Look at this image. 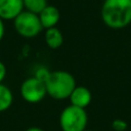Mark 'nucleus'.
I'll use <instances>...</instances> for the list:
<instances>
[{
    "mask_svg": "<svg viewBox=\"0 0 131 131\" xmlns=\"http://www.w3.org/2000/svg\"><path fill=\"white\" fill-rule=\"evenodd\" d=\"M101 19L111 29H123L131 24V0H104Z\"/></svg>",
    "mask_w": 131,
    "mask_h": 131,
    "instance_id": "nucleus-1",
    "label": "nucleus"
},
{
    "mask_svg": "<svg viewBox=\"0 0 131 131\" xmlns=\"http://www.w3.org/2000/svg\"><path fill=\"white\" fill-rule=\"evenodd\" d=\"M44 83L47 94L58 100L69 98L77 86L74 76L71 73L61 70L48 73Z\"/></svg>",
    "mask_w": 131,
    "mask_h": 131,
    "instance_id": "nucleus-2",
    "label": "nucleus"
},
{
    "mask_svg": "<svg viewBox=\"0 0 131 131\" xmlns=\"http://www.w3.org/2000/svg\"><path fill=\"white\" fill-rule=\"evenodd\" d=\"M88 116L85 108L72 104L64 107L59 116V126L62 131H83L86 129Z\"/></svg>",
    "mask_w": 131,
    "mask_h": 131,
    "instance_id": "nucleus-3",
    "label": "nucleus"
},
{
    "mask_svg": "<svg viewBox=\"0 0 131 131\" xmlns=\"http://www.w3.org/2000/svg\"><path fill=\"white\" fill-rule=\"evenodd\" d=\"M13 26L18 35L24 38H34L43 30L39 16L24 10L13 19Z\"/></svg>",
    "mask_w": 131,
    "mask_h": 131,
    "instance_id": "nucleus-4",
    "label": "nucleus"
},
{
    "mask_svg": "<svg viewBox=\"0 0 131 131\" xmlns=\"http://www.w3.org/2000/svg\"><path fill=\"white\" fill-rule=\"evenodd\" d=\"M20 96L29 103H38L46 96V87L44 81L37 77L26 79L20 85Z\"/></svg>",
    "mask_w": 131,
    "mask_h": 131,
    "instance_id": "nucleus-5",
    "label": "nucleus"
},
{
    "mask_svg": "<svg viewBox=\"0 0 131 131\" xmlns=\"http://www.w3.org/2000/svg\"><path fill=\"white\" fill-rule=\"evenodd\" d=\"M24 10L23 0H0V18L2 20H13Z\"/></svg>",
    "mask_w": 131,
    "mask_h": 131,
    "instance_id": "nucleus-6",
    "label": "nucleus"
},
{
    "mask_svg": "<svg viewBox=\"0 0 131 131\" xmlns=\"http://www.w3.org/2000/svg\"><path fill=\"white\" fill-rule=\"evenodd\" d=\"M69 99L72 105L85 108L90 104L91 99H92V94H91V91L87 87L76 86L73 92L71 93Z\"/></svg>",
    "mask_w": 131,
    "mask_h": 131,
    "instance_id": "nucleus-7",
    "label": "nucleus"
},
{
    "mask_svg": "<svg viewBox=\"0 0 131 131\" xmlns=\"http://www.w3.org/2000/svg\"><path fill=\"white\" fill-rule=\"evenodd\" d=\"M38 16H39L40 23L42 25V28L47 30V29L56 27V25L60 18V12L56 6L48 4L38 14Z\"/></svg>",
    "mask_w": 131,
    "mask_h": 131,
    "instance_id": "nucleus-8",
    "label": "nucleus"
},
{
    "mask_svg": "<svg viewBox=\"0 0 131 131\" xmlns=\"http://www.w3.org/2000/svg\"><path fill=\"white\" fill-rule=\"evenodd\" d=\"M44 39H45L46 45H47L49 48H51V49H57V48H59V47L62 45V43H63V36H62V33H61L60 30L57 29L56 27L47 29V30L45 31Z\"/></svg>",
    "mask_w": 131,
    "mask_h": 131,
    "instance_id": "nucleus-9",
    "label": "nucleus"
},
{
    "mask_svg": "<svg viewBox=\"0 0 131 131\" xmlns=\"http://www.w3.org/2000/svg\"><path fill=\"white\" fill-rule=\"evenodd\" d=\"M13 101L11 90L4 84H0V113L7 111Z\"/></svg>",
    "mask_w": 131,
    "mask_h": 131,
    "instance_id": "nucleus-10",
    "label": "nucleus"
},
{
    "mask_svg": "<svg viewBox=\"0 0 131 131\" xmlns=\"http://www.w3.org/2000/svg\"><path fill=\"white\" fill-rule=\"evenodd\" d=\"M23 4L25 10L38 15L48 5V2L47 0H23Z\"/></svg>",
    "mask_w": 131,
    "mask_h": 131,
    "instance_id": "nucleus-11",
    "label": "nucleus"
},
{
    "mask_svg": "<svg viewBox=\"0 0 131 131\" xmlns=\"http://www.w3.org/2000/svg\"><path fill=\"white\" fill-rule=\"evenodd\" d=\"M127 127H128L127 122L122 119H116L112 122V128L115 131H125Z\"/></svg>",
    "mask_w": 131,
    "mask_h": 131,
    "instance_id": "nucleus-12",
    "label": "nucleus"
},
{
    "mask_svg": "<svg viewBox=\"0 0 131 131\" xmlns=\"http://www.w3.org/2000/svg\"><path fill=\"white\" fill-rule=\"evenodd\" d=\"M6 76V67L5 64L0 60V84L3 82V80L5 79Z\"/></svg>",
    "mask_w": 131,
    "mask_h": 131,
    "instance_id": "nucleus-13",
    "label": "nucleus"
},
{
    "mask_svg": "<svg viewBox=\"0 0 131 131\" xmlns=\"http://www.w3.org/2000/svg\"><path fill=\"white\" fill-rule=\"evenodd\" d=\"M4 33H5L4 23H3V20L0 18V41L3 39V37H4Z\"/></svg>",
    "mask_w": 131,
    "mask_h": 131,
    "instance_id": "nucleus-14",
    "label": "nucleus"
},
{
    "mask_svg": "<svg viewBox=\"0 0 131 131\" xmlns=\"http://www.w3.org/2000/svg\"><path fill=\"white\" fill-rule=\"evenodd\" d=\"M26 131H43V130L41 128H39V127H30Z\"/></svg>",
    "mask_w": 131,
    "mask_h": 131,
    "instance_id": "nucleus-15",
    "label": "nucleus"
},
{
    "mask_svg": "<svg viewBox=\"0 0 131 131\" xmlns=\"http://www.w3.org/2000/svg\"><path fill=\"white\" fill-rule=\"evenodd\" d=\"M83 131H92V130H88V129H85V130H83Z\"/></svg>",
    "mask_w": 131,
    "mask_h": 131,
    "instance_id": "nucleus-16",
    "label": "nucleus"
}]
</instances>
